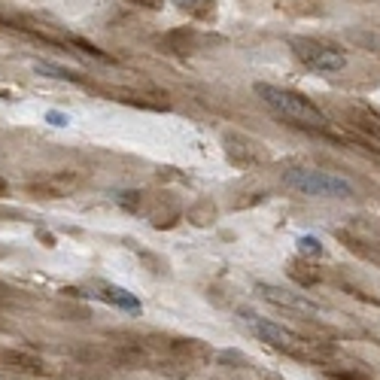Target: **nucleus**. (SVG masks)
I'll use <instances>...</instances> for the list:
<instances>
[{"label": "nucleus", "instance_id": "f257e3e1", "mask_svg": "<svg viewBox=\"0 0 380 380\" xmlns=\"http://www.w3.org/2000/svg\"><path fill=\"white\" fill-rule=\"evenodd\" d=\"M256 94L274 113L286 116V119L298 122V125H305V128H329L326 113L319 110L314 101H307L305 94L289 92V89H280V85H268V82H256Z\"/></svg>", "mask_w": 380, "mask_h": 380}, {"label": "nucleus", "instance_id": "f03ea898", "mask_svg": "<svg viewBox=\"0 0 380 380\" xmlns=\"http://www.w3.org/2000/svg\"><path fill=\"white\" fill-rule=\"evenodd\" d=\"M283 186L295 189L301 195H310V198H353L356 189L353 183L338 177V173H326V171H307V168H292L283 173Z\"/></svg>", "mask_w": 380, "mask_h": 380}, {"label": "nucleus", "instance_id": "7ed1b4c3", "mask_svg": "<svg viewBox=\"0 0 380 380\" xmlns=\"http://www.w3.org/2000/svg\"><path fill=\"white\" fill-rule=\"evenodd\" d=\"M292 52L298 55L301 64H307L317 73H338L347 67V55L341 49L317 43V40H292Z\"/></svg>", "mask_w": 380, "mask_h": 380}, {"label": "nucleus", "instance_id": "20e7f679", "mask_svg": "<svg viewBox=\"0 0 380 380\" xmlns=\"http://www.w3.org/2000/svg\"><path fill=\"white\" fill-rule=\"evenodd\" d=\"M240 323L250 329L252 335H259V341H265L271 347H280V350H289V353H295L298 350V338L289 332V329L271 323V319H262L256 314H250V310H240Z\"/></svg>", "mask_w": 380, "mask_h": 380}, {"label": "nucleus", "instance_id": "39448f33", "mask_svg": "<svg viewBox=\"0 0 380 380\" xmlns=\"http://www.w3.org/2000/svg\"><path fill=\"white\" fill-rule=\"evenodd\" d=\"M256 292L271 305H283V307H292V310H317V305L305 295H298V292H286L280 286H271V283H259Z\"/></svg>", "mask_w": 380, "mask_h": 380}, {"label": "nucleus", "instance_id": "423d86ee", "mask_svg": "<svg viewBox=\"0 0 380 380\" xmlns=\"http://www.w3.org/2000/svg\"><path fill=\"white\" fill-rule=\"evenodd\" d=\"M97 298H104L106 305H116V307H122V310H131V314H140L143 305H140V298H134L128 289H122V286H110V283H104L101 292H97Z\"/></svg>", "mask_w": 380, "mask_h": 380}, {"label": "nucleus", "instance_id": "0eeeda50", "mask_svg": "<svg viewBox=\"0 0 380 380\" xmlns=\"http://www.w3.org/2000/svg\"><path fill=\"white\" fill-rule=\"evenodd\" d=\"M37 73H46V76H52V80H76V76L71 73V71H61V67H55V64H46V61H40L37 64Z\"/></svg>", "mask_w": 380, "mask_h": 380}, {"label": "nucleus", "instance_id": "6e6552de", "mask_svg": "<svg viewBox=\"0 0 380 380\" xmlns=\"http://www.w3.org/2000/svg\"><path fill=\"white\" fill-rule=\"evenodd\" d=\"M298 250L305 252V256H319V252H323L317 238H298Z\"/></svg>", "mask_w": 380, "mask_h": 380}, {"label": "nucleus", "instance_id": "1a4fd4ad", "mask_svg": "<svg viewBox=\"0 0 380 380\" xmlns=\"http://www.w3.org/2000/svg\"><path fill=\"white\" fill-rule=\"evenodd\" d=\"M46 119H49V122H52V125H67V122H71V116H67V113L61 116V113L49 110V113H46Z\"/></svg>", "mask_w": 380, "mask_h": 380}]
</instances>
